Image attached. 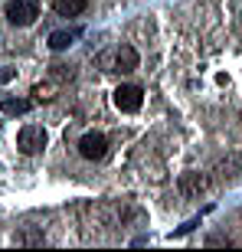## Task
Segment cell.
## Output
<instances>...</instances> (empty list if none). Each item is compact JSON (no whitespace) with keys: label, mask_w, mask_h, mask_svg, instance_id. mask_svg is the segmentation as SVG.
<instances>
[{"label":"cell","mask_w":242,"mask_h":252,"mask_svg":"<svg viewBox=\"0 0 242 252\" xmlns=\"http://www.w3.org/2000/svg\"><path fill=\"white\" fill-rule=\"evenodd\" d=\"M3 17L13 27H30L39 17V0H10L7 7H3Z\"/></svg>","instance_id":"cell-1"},{"label":"cell","mask_w":242,"mask_h":252,"mask_svg":"<svg viewBox=\"0 0 242 252\" xmlns=\"http://www.w3.org/2000/svg\"><path fill=\"white\" fill-rule=\"evenodd\" d=\"M17 148L23 154H39V151L46 148V131L39 128V125H23L17 134Z\"/></svg>","instance_id":"cell-2"},{"label":"cell","mask_w":242,"mask_h":252,"mask_svg":"<svg viewBox=\"0 0 242 252\" xmlns=\"http://www.w3.org/2000/svg\"><path fill=\"white\" fill-rule=\"evenodd\" d=\"M79 154H82L85 160H102L105 154H108V138L98 134V131L82 134V141H79Z\"/></svg>","instance_id":"cell-3"},{"label":"cell","mask_w":242,"mask_h":252,"mask_svg":"<svg viewBox=\"0 0 242 252\" xmlns=\"http://www.w3.org/2000/svg\"><path fill=\"white\" fill-rule=\"evenodd\" d=\"M112 98L118 112H138L141 102H144V92H141V85H118Z\"/></svg>","instance_id":"cell-4"},{"label":"cell","mask_w":242,"mask_h":252,"mask_svg":"<svg viewBox=\"0 0 242 252\" xmlns=\"http://www.w3.org/2000/svg\"><path fill=\"white\" fill-rule=\"evenodd\" d=\"M115 69H118V72H134V69H138V53H134V46H121L118 53H115Z\"/></svg>","instance_id":"cell-5"},{"label":"cell","mask_w":242,"mask_h":252,"mask_svg":"<svg viewBox=\"0 0 242 252\" xmlns=\"http://www.w3.org/2000/svg\"><path fill=\"white\" fill-rule=\"evenodd\" d=\"M85 7H89V0H53V10L59 17H79Z\"/></svg>","instance_id":"cell-6"},{"label":"cell","mask_w":242,"mask_h":252,"mask_svg":"<svg viewBox=\"0 0 242 252\" xmlns=\"http://www.w3.org/2000/svg\"><path fill=\"white\" fill-rule=\"evenodd\" d=\"M30 108H33V105H30L27 98H3V102H0V112L3 115H27Z\"/></svg>","instance_id":"cell-7"},{"label":"cell","mask_w":242,"mask_h":252,"mask_svg":"<svg viewBox=\"0 0 242 252\" xmlns=\"http://www.w3.org/2000/svg\"><path fill=\"white\" fill-rule=\"evenodd\" d=\"M79 36V30H72V33H53V36H49V49H56V53H62V49H69L72 46V39Z\"/></svg>","instance_id":"cell-8"},{"label":"cell","mask_w":242,"mask_h":252,"mask_svg":"<svg viewBox=\"0 0 242 252\" xmlns=\"http://www.w3.org/2000/svg\"><path fill=\"white\" fill-rule=\"evenodd\" d=\"M180 187H183L186 193H190V190H203V180L196 184V177H193V174H190V177H183V180H180Z\"/></svg>","instance_id":"cell-9"},{"label":"cell","mask_w":242,"mask_h":252,"mask_svg":"<svg viewBox=\"0 0 242 252\" xmlns=\"http://www.w3.org/2000/svg\"><path fill=\"white\" fill-rule=\"evenodd\" d=\"M10 75H13V72H10V69H7V72H0V82H7Z\"/></svg>","instance_id":"cell-10"}]
</instances>
